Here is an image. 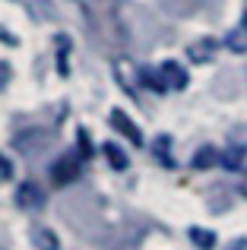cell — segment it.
Returning a JSON list of instances; mask_svg holds the SVG:
<instances>
[{
	"instance_id": "obj_1",
	"label": "cell",
	"mask_w": 247,
	"mask_h": 250,
	"mask_svg": "<svg viewBox=\"0 0 247 250\" xmlns=\"http://www.w3.org/2000/svg\"><path fill=\"white\" fill-rule=\"evenodd\" d=\"M16 206L19 209H41L44 206V190L38 187V184H32V181L19 184V190H16Z\"/></svg>"
},
{
	"instance_id": "obj_2",
	"label": "cell",
	"mask_w": 247,
	"mask_h": 250,
	"mask_svg": "<svg viewBox=\"0 0 247 250\" xmlns=\"http://www.w3.org/2000/svg\"><path fill=\"white\" fill-rule=\"evenodd\" d=\"M51 177H54L57 184H73L76 177H80V159H76V155L57 159L54 165H51Z\"/></svg>"
},
{
	"instance_id": "obj_3",
	"label": "cell",
	"mask_w": 247,
	"mask_h": 250,
	"mask_svg": "<svg viewBox=\"0 0 247 250\" xmlns=\"http://www.w3.org/2000/svg\"><path fill=\"white\" fill-rule=\"evenodd\" d=\"M162 80H165V85L168 89H187V83H190V76H187V70L181 67V63H174V61H165L162 63Z\"/></svg>"
},
{
	"instance_id": "obj_4",
	"label": "cell",
	"mask_w": 247,
	"mask_h": 250,
	"mask_svg": "<svg viewBox=\"0 0 247 250\" xmlns=\"http://www.w3.org/2000/svg\"><path fill=\"white\" fill-rule=\"evenodd\" d=\"M111 127L118 130V133L127 136V140L133 143V146H143V133H140V127H136V124L130 121V117L124 114V111H111Z\"/></svg>"
},
{
	"instance_id": "obj_5",
	"label": "cell",
	"mask_w": 247,
	"mask_h": 250,
	"mask_svg": "<svg viewBox=\"0 0 247 250\" xmlns=\"http://www.w3.org/2000/svg\"><path fill=\"white\" fill-rule=\"evenodd\" d=\"M225 48L235 51V54H247V13H244L241 25H235V29L225 35Z\"/></svg>"
},
{
	"instance_id": "obj_6",
	"label": "cell",
	"mask_w": 247,
	"mask_h": 250,
	"mask_svg": "<svg viewBox=\"0 0 247 250\" xmlns=\"http://www.w3.org/2000/svg\"><path fill=\"white\" fill-rule=\"evenodd\" d=\"M219 48V42L216 38H200L197 44H190V51H187V54H190V61H197V63H206L212 57V51Z\"/></svg>"
},
{
	"instance_id": "obj_7",
	"label": "cell",
	"mask_w": 247,
	"mask_h": 250,
	"mask_svg": "<svg viewBox=\"0 0 247 250\" xmlns=\"http://www.w3.org/2000/svg\"><path fill=\"white\" fill-rule=\"evenodd\" d=\"M140 80H143V85H149V89H152V92H168L165 80H162V70L143 67V70H140Z\"/></svg>"
},
{
	"instance_id": "obj_8",
	"label": "cell",
	"mask_w": 247,
	"mask_h": 250,
	"mask_svg": "<svg viewBox=\"0 0 247 250\" xmlns=\"http://www.w3.org/2000/svg\"><path fill=\"white\" fill-rule=\"evenodd\" d=\"M222 162V155H219V149H212V146H203L197 155H193V168H212V165H219Z\"/></svg>"
},
{
	"instance_id": "obj_9",
	"label": "cell",
	"mask_w": 247,
	"mask_h": 250,
	"mask_svg": "<svg viewBox=\"0 0 247 250\" xmlns=\"http://www.w3.org/2000/svg\"><path fill=\"white\" fill-rule=\"evenodd\" d=\"M32 244L41 247V250H57L61 247L57 244V234H51L48 228H35V231H32Z\"/></svg>"
},
{
	"instance_id": "obj_10",
	"label": "cell",
	"mask_w": 247,
	"mask_h": 250,
	"mask_svg": "<svg viewBox=\"0 0 247 250\" xmlns=\"http://www.w3.org/2000/svg\"><path fill=\"white\" fill-rule=\"evenodd\" d=\"M102 152H105V159H108V165H111V168H118V171L127 168V155H124L121 146H114V143H105V149H102Z\"/></svg>"
},
{
	"instance_id": "obj_11",
	"label": "cell",
	"mask_w": 247,
	"mask_h": 250,
	"mask_svg": "<svg viewBox=\"0 0 247 250\" xmlns=\"http://www.w3.org/2000/svg\"><path fill=\"white\" fill-rule=\"evenodd\" d=\"M190 241H193V247H200V250H212L216 247V234L206 231V228H190Z\"/></svg>"
},
{
	"instance_id": "obj_12",
	"label": "cell",
	"mask_w": 247,
	"mask_h": 250,
	"mask_svg": "<svg viewBox=\"0 0 247 250\" xmlns=\"http://www.w3.org/2000/svg\"><path fill=\"white\" fill-rule=\"evenodd\" d=\"M168 146H171V140H168V136H159V140H155V159L165 168H174V159H171V152H168Z\"/></svg>"
},
{
	"instance_id": "obj_13",
	"label": "cell",
	"mask_w": 247,
	"mask_h": 250,
	"mask_svg": "<svg viewBox=\"0 0 247 250\" xmlns=\"http://www.w3.org/2000/svg\"><path fill=\"white\" fill-rule=\"evenodd\" d=\"M244 152H247L244 146H235V149H228V152H222V165H225V168H231V171H235V168H241Z\"/></svg>"
},
{
	"instance_id": "obj_14",
	"label": "cell",
	"mask_w": 247,
	"mask_h": 250,
	"mask_svg": "<svg viewBox=\"0 0 247 250\" xmlns=\"http://www.w3.org/2000/svg\"><path fill=\"white\" fill-rule=\"evenodd\" d=\"M13 177V162L6 155H0V181H10Z\"/></svg>"
},
{
	"instance_id": "obj_15",
	"label": "cell",
	"mask_w": 247,
	"mask_h": 250,
	"mask_svg": "<svg viewBox=\"0 0 247 250\" xmlns=\"http://www.w3.org/2000/svg\"><path fill=\"white\" fill-rule=\"evenodd\" d=\"M10 76H13V70H10V63H3L0 61V89H3L6 83H10Z\"/></svg>"
},
{
	"instance_id": "obj_16",
	"label": "cell",
	"mask_w": 247,
	"mask_h": 250,
	"mask_svg": "<svg viewBox=\"0 0 247 250\" xmlns=\"http://www.w3.org/2000/svg\"><path fill=\"white\" fill-rule=\"evenodd\" d=\"M80 149H82V159L92 152V146H89V136H86V133H80Z\"/></svg>"
}]
</instances>
